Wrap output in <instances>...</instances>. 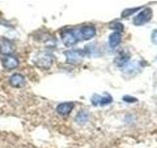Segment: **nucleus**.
I'll use <instances>...</instances> for the list:
<instances>
[{"label":"nucleus","instance_id":"obj_1","mask_svg":"<svg viewBox=\"0 0 157 148\" xmlns=\"http://www.w3.org/2000/svg\"><path fill=\"white\" fill-rule=\"evenodd\" d=\"M54 57L50 52L41 51L37 53V56L34 59L36 65L41 69H49L53 64Z\"/></svg>","mask_w":157,"mask_h":148},{"label":"nucleus","instance_id":"obj_2","mask_svg":"<svg viewBox=\"0 0 157 148\" xmlns=\"http://www.w3.org/2000/svg\"><path fill=\"white\" fill-rule=\"evenodd\" d=\"M61 39L64 46L67 47H71L80 41L78 37L77 30L74 29H69V30H64L61 34Z\"/></svg>","mask_w":157,"mask_h":148},{"label":"nucleus","instance_id":"obj_3","mask_svg":"<svg viewBox=\"0 0 157 148\" xmlns=\"http://www.w3.org/2000/svg\"><path fill=\"white\" fill-rule=\"evenodd\" d=\"M66 62L72 65H76L82 61L85 57V51L82 49H70L65 51Z\"/></svg>","mask_w":157,"mask_h":148},{"label":"nucleus","instance_id":"obj_4","mask_svg":"<svg viewBox=\"0 0 157 148\" xmlns=\"http://www.w3.org/2000/svg\"><path fill=\"white\" fill-rule=\"evenodd\" d=\"M151 18H152V10L150 8H145L134 18L132 23L136 26H141V25H144L147 22H149Z\"/></svg>","mask_w":157,"mask_h":148},{"label":"nucleus","instance_id":"obj_5","mask_svg":"<svg viewBox=\"0 0 157 148\" xmlns=\"http://www.w3.org/2000/svg\"><path fill=\"white\" fill-rule=\"evenodd\" d=\"M77 33L80 41H88L95 36L96 30L93 26H83L77 30Z\"/></svg>","mask_w":157,"mask_h":148},{"label":"nucleus","instance_id":"obj_6","mask_svg":"<svg viewBox=\"0 0 157 148\" xmlns=\"http://www.w3.org/2000/svg\"><path fill=\"white\" fill-rule=\"evenodd\" d=\"M14 44L11 41H9L8 39L1 38L0 39V53L3 54L4 56H12L14 52Z\"/></svg>","mask_w":157,"mask_h":148},{"label":"nucleus","instance_id":"obj_7","mask_svg":"<svg viewBox=\"0 0 157 148\" xmlns=\"http://www.w3.org/2000/svg\"><path fill=\"white\" fill-rule=\"evenodd\" d=\"M112 97L110 95H105V96H100V95H93V97L91 98V104L93 106H101L104 107L109 105V104L112 103Z\"/></svg>","mask_w":157,"mask_h":148},{"label":"nucleus","instance_id":"obj_8","mask_svg":"<svg viewBox=\"0 0 157 148\" xmlns=\"http://www.w3.org/2000/svg\"><path fill=\"white\" fill-rule=\"evenodd\" d=\"M20 61L19 59L14 56H4L2 58V66L4 68L8 69V70H11V69H15L19 66Z\"/></svg>","mask_w":157,"mask_h":148},{"label":"nucleus","instance_id":"obj_9","mask_svg":"<svg viewBox=\"0 0 157 148\" xmlns=\"http://www.w3.org/2000/svg\"><path fill=\"white\" fill-rule=\"evenodd\" d=\"M9 84L14 88H23L26 85V79L20 73H14L9 78Z\"/></svg>","mask_w":157,"mask_h":148},{"label":"nucleus","instance_id":"obj_10","mask_svg":"<svg viewBox=\"0 0 157 148\" xmlns=\"http://www.w3.org/2000/svg\"><path fill=\"white\" fill-rule=\"evenodd\" d=\"M74 103L72 102H64V103H61L59 104L56 108V111L59 115L61 116H68L70 115L71 112L73 111L74 109Z\"/></svg>","mask_w":157,"mask_h":148},{"label":"nucleus","instance_id":"obj_11","mask_svg":"<svg viewBox=\"0 0 157 148\" xmlns=\"http://www.w3.org/2000/svg\"><path fill=\"white\" fill-rule=\"evenodd\" d=\"M122 41V36H121V33H118V32H114L112 33L110 36H109V47L112 48H115L120 44Z\"/></svg>","mask_w":157,"mask_h":148},{"label":"nucleus","instance_id":"obj_12","mask_svg":"<svg viewBox=\"0 0 157 148\" xmlns=\"http://www.w3.org/2000/svg\"><path fill=\"white\" fill-rule=\"evenodd\" d=\"M129 58H130V54H126V52H121L119 56H118L115 59V62L118 64V65H124V64L129 60Z\"/></svg>","mask_w":157,"mask_h":148},{"label":"nucleus","instance_id":"obj_13","mask_svg":"<svg viewBox=\"0 0 157 148\" xmlns=\"http://www.w3.org/2000/svg\"><path fill=\"white\" fill-rule=\"evenodd\" d=\"M76 121L80 123V125H83L88 121V113L86 111H81L76 117Z\"/></svg>","mask_w":157,"mask_h":148},{"label":"nucleus","instance_id":"obj_14","mask_svg":"<svg viewBox=\"0 0 157 148\" xmlns=\"http://www.w3.org/2000/svg\"><path fill=\"white\" fill-rule=\"evenodd\" d=\"M109 28L112 30H115V32H118V33H121L123 30H124V26H123V24H121L120 22H112L109 25Z\"/></svg>","mask_w":157,"mask_h":148},{"label":"nucleus","instance_id":"obj_15","mask_svg":"<svg viewBox=\"0 0 157 148\" xmlns=\"http://www.w3.org/2000/svg\"><path fill=\"white\" fill-rule=\"evenodd\" d=\"M140 9V7H137V8H132V9H126V10H124V11L122 12L121 16L123 18H127V17L131 16V15H132L134 13H136V11H139Z\"/></svg>","mask_w":157,"mask_h":148},{"label":"nucleus","instance_id":"obj_16","mask_svg":"<svg viewBox=\"0 0 157 148\" xmlns=\"http://www.w3.org/2000/svg\"><path fill=\"white\" fill-rule=\"evenodd\" d=\"M123 101L127 103H136L137 102V99L135 97H131V96H124L123 97Z\"/></svg>","mask_w":157,"mask_h":148},{"label":"nucleus","instance_id":"obj_17","mask_svg":"<svg viewBox=\"0 0 157 148\" xmlns=\"http://www.w3.org/2000/svg\"><path fill=\"white\" fill-rule=\"evenodd\" d=\"M151 39H152V42H153L156 44V46H157V30H155V31L152 33Z\"/></svg>","mask_w":157,"mask_h":148}]
</instances>
